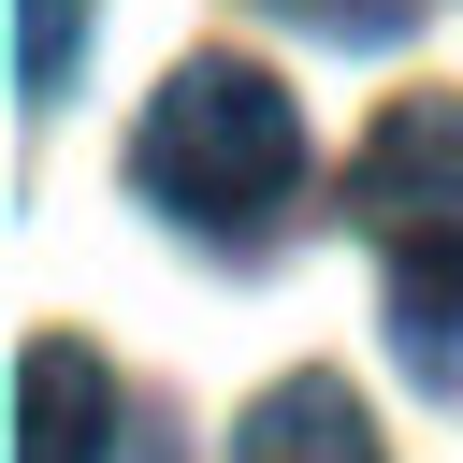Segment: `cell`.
<instances>
[{
    "label": "cell",
    "mask_w": 463,
    "mask_h": 463,
    "mask_svg": "<svg viewBox=\"0 0 463 463\" xmlns=\"http://www.w3.org/2000/svg\"><path fill=\"white\" fill-rule=\"evenodd\" d=\"M232 463H391V449H376V420H362L347 376H275V391L246 405Z\"/></svg>",
    "instance_id": "4"
},
{
    "label": "cell",
    "mask_w": 463,
    "mask_h": 463,
    "mask_svg": "<svg viewBox=\"0 0 463 463\" xmlns=\"http://www.w3.org/2000/svg\"><path fill=\"white\" fill-rule=\"evenodd\" d=\"M130 188L203 232V246H275V217L304 203V101L260 72V58H174L145 130H130Z\"/></svg>",
    "instance_id": "1"
},
{
    "label": "cell",
    "mask_w": 463,
    "mask_h": 463,
    "mask_svg": "<svg viewBox=\"0 0 463 463\" xmlns=\"http://www.w3.org/2000/svg\"><path fill=\"white\" fill-rule=\"evenodd\" d=\"M72 58H87V0H14V87H29V101H58V87H72Z\"/></svg>",
    "instance_id": "5"
},
{
    "label": "cell",
    "mask_w": 463,
    "mask_h": 463,
    "mask_svg": "<svg viewBox=\"0 0 463 463\" xmlns=\"http://www.w3.org/2000/svg\"><path fill=\"white\" fill-rule=\"evenodd\" d=\"M347 217L362 246L391 260V333L405 362H463V87H405L376 130H362V174H347Z\"/></svg>",
    "instance_id": "2"
},
{
    "label": "cell",
    "mask_w": 463,
    "mask_h": 463,
    "mask_svg": "<svg viewBox=\"0 0 463 463\" xmlns=\"http://www.w3.org/2000/svg\"><path fill=\"white\" fill-rule=\"evenodd\" d=\"M275 14H304L318 43H391L405 29V0H275Z\"/></svg>",
    "instance_id": "6"
},
{
    "label": "cell",
    "mask_w": 463,
    "mask_h": 463,
    "mask_svg": "<svg viewBox=\"0 0 463 463\" xmlns=\"http://www.w3.org/2000/svg\"><path fill=\"white\" fill-rule=\"evenodd\" d=\"M14 463H116V362L87 333L14 347Z\"/></svg>",
    "instance_id": "3"
}]
</instances>
